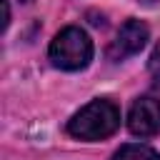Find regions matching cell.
<instances>
[{"label":"cell","mask_w":160,"mask_h":160,"mask_svg":"<svg viewBox=\"0 0 160 160\" xmlns=\"http://www.w3.org/2000/svg\"><path fill=\"white\" fill-rule=\"evenodd\" d=\"M128 128L138 138H150L160 130V100L140 98L132 102L128 112Z\"/></svg>","instance_id":"3957f363"},{"label":"cell","mask_w":160,"mask_h":160,"mask_svg":"<svg viewBox=\"0 0 160 160\" xmlns=\"http://www.w3.org/2000/svg\"><path fill=\"white\" fill-rule=\"evenodd\" d=\"M148 35H150V30H148L145 22H140V20H128V22L118 30V35H115L108 55H110L112 60L130 58V55H135L138 50H142Z\"/></svg>","instance_id":"277c9868"},{"label":"cell","mask_w":160,"mask_h":160,"mask_svg":"<svg viewBox=\"0 0 160 160\" xmlns=\"http://www.w3.org/2000/svg\"><path fill=\"white\" fill-rule=\"evenodd\" d=\"M120 125V110L110 100H92L68 122V132L78 140H102Z\"/></svg>","instance_id":"6da1fadb"},{"label":"cell","mask_w":160,"mask_h":160,"mask_svg":"<svg viewBox=\"0 0 160 160\" xmlns=\"http://www.w3.org/2000/svg\"><path fill=\"white\" fill-rule=\"evenodd\" d=\"M0 5H2V22H0V30H5L8 22H10V8H8V0H0Z\"/></svg>","instance_id":"52a82bcc"},{"label":"cell","mask_w":160,"mask_h":160,"mask_svg":"<svg viewBox=\"0 0 160 160\" xmlns=\"http://www.w3.org/2000/svg\"><path fill=\"white\" fill-rule=\"evenodd\" d=\"M112 160H160V155L148 145H122Z\"/></svg>","instance_id":"5b68a950"},{"label":"cell","mask_w":160,"mask_h":160,"mask_svg":"<svg viewBox=\"0 0 160 160\" xmlns=\"http://www.w3.org/2000/svg\"><path fill=\"white\" fill-rule=\"evenodd\" d=\"M148 68H150L152 78H155V80H160V42L155 45V50H152V55H150V62H148Z\"/></svg>","instance_id":"8992f818"},{"label":"cell","mask_w":160,"mask_h":160,"mask_svg":"<svg viewBox=\"0 0 160 160\" xmlns=\"http://www.w3.org/2000/svg\"><path fill=\"white\" fill-rule=\"evenodd\" d=\"M25 2H30V0H25Z\"/></svg>","instance_id":"9c48e42d"},{"label":"cell","mask_w":160,"mask_h":160,"mask_svg":"<svg viewBox=\"0 0 160 160\" xmlns=\"http://www.w3.org/2000/svg\"><path fill=\"white\" fill-rule=\"evenodd\" d=\"M142 2H158V0H142Z\"/></svg>","instance_id":"ba28073f"},{"label":"cell","mask_w":160,"mask_h":160,"mask_svg":"<svg viewBox=\"0 0 160 160\" xmlns=\"http://www.w3.org/2000/svg\"><path fill=\"white\" fill-rule=\"evenodd\" d=\"M92 58V42L80 28H65L50 42V60L62 70H80Z\"/></svg>","instance_id":"7a4b0ae2"}]
</instances>
